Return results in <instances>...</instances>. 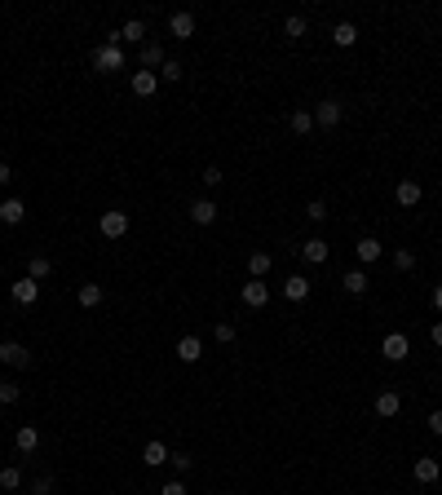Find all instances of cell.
<instances>
[{"mask_svg":"<svg viewBox=\"0 0 442 495\" xmlns=\"http://www.w3.org/2000/svg\"><path fill=\"white\" fill-rule=\"evenodd\" d=\"M93 71H102V75L124 71V49H120V40H106L102 49H93Z\"/></svg>","mask_w":442,"mask_h":495,"instance_id":"obj_1","label":"cell"},{"mask_svg":"<svg viewBox=\"0 0 442 495\" xmlns=\"http://www.w3.org/2000/svg\"><path fill=\"white\" fill-rule=\"evenodd\" d=\"M128 226H133V217H128V212H120V208H111V212H102V217H97V230H102V239H124Z\"/></svg>","mask_w":442,"mask_h":495,"instance_id":"obj_2","label":"cell"},{"mask_svg":"<svg viewBox=\"0 0 442 495\" xmlns=\"http://www.w3.org/2000/svg\"><path fill=\"white\" fill-rule=\"evenodd\" d=\"M239 301L248 310H266L270 305V283H266V279H248V283L239 288Z\"/></svg>","mask_w":442,"mask_h":495,"instance_id":"obj_3","label":"cell"},{"mask_svg":"<svg viewBox=\"0 0 442 495\" xmlns=\"http://www.w3.org/2000/svg\"><path fill=\"white\" fill-rule=\"evenodd\" d=\"M309 115H314V124H319V128H336L340 120H345V106H340L336 97H323V102L309 111Z\"/></svg>","mask_w":442,"mask_h":495,"instance_id":"obj_4","label":"cell"},{"mask_svg":"<svg viewBox=\"0 0 442 495\" xmlns=\"http://www.w3.org/2000/svg\"><path fill=\"white\" fill-rule=\"evenodd\" d=\"M0 362L5 367H31V350L18 341H0Z\"/></svg>","mask_w":442,"mask_h":495,"instance_id":"obj_5","label":"cell"},{"mask_svg":"<svg viewBox=\"0 0 442 495\" xmlns=\"http://www.w3.org/2000/svg\"><path fill=\"white\" fill-rule=\"evenodd\" d=\"M137 62H142V71H159L164 62H168V54H164L159 40H146V44L137 49Z\"/></svg>","mask_w":442,"mask_h":495,"instance_id":"obj_6","label":"cell"},{"mask_svg":"<svg viewBox=\"0 0 442 495\" xmlns=\"http://www.w3.org/2000/svg\"><path fill=\"white\" fill-rule=\"evenodd\" d=\"M394 200H398V208H416L420 200H424V190H420V181L416 177H403L398 186H394Z\"/></svg>","mask_w":442,"mask_h":495,"instance_id":"obj_7","label":"cell"},{"mask_svg":"<svg viewBox=\"0 0 442 495\" xmlns=\"http://www.w3.org/2000/svg\"><path fill=\"white\" fill-rule=\"evenodd\" d=\"M186 212H190V221H195V226H212L221 208H217V200H212V195H204V200H195Z\"/></svg>","mask_w":442,"mask_h":495,"instance_id":"obj_8","label":"cell"},{"mask_svg":"<svg viewBox=\"0 0 442 495\" xmlns=\"http://www.w3.org/2000/svg\"><path fill=\"white\" fill-rule=\"evenodd\" d=\"M381 354H385L389 362H403L407 354H412V341H407L403 332H389V336L381 341Z\"/></svg>","mask_w":442,"mask_h":495,"instance_id":"obj_9","label":"cell"},{"mask_svg":"<svg viewBox=\"0 0 442 495\" xmlns=\"http://www.w3.org/2000/svg\"><path fill=\"white\" fill-rule=\"evenodd\" d=\"M128 89H133V97H155L159 93V71H133Z\"/></svg>","mask_w":442,"mask_h":495,"instance_id":"obj_10","label":"cell"},{"mask_svg":"<svg viewBox=\"0 0 442 495\" xmlns=\"http://www.w3.org/2000/svg\"><path fill=\"white\" fill-rule=\"evenodd\" d=\"M412 473H416V482H420V487H434L438 477H442V465H438L434 456H420L416 465H412Z\"/></svg>","mask_w":442,"mask_h":495,"instance_id":"obj_11","label":"cell"},{"mask_svg":"<svg viewBox=\"0 0 442 495\" xmlns=\"http://www.w3.org/2000/svg\"><path fill=\"white\" fill-rule=\"evenodd\" d=\"M9 296H13V301H18V305H36V296H40V283H36V279H18V283H9Z\"/></svg>","mask_w":442,"mask_h":495,"instance_id":"obj_12","label":"cell"},{"mask_svg":"<svg viewBox=\"0 0 442 495\" xmlns=\"http://www.w3.org/2000/svg\"><path fill=\"white\" fill-rule=\"evenodd\" d=\"M354 252H358V261H363V266H372V261H381V257H385V243L376 239V235H363V239L354 243Z\"/></svg>","mask_w":442,"mask_h":495,"instance_id":"obj_13","label":"cell"},{"mask_svg":"<svg viewBox=\"0 0 442 495\" xmlns=\"http://www.w3.org/2000/svg\"><path fill=\"white\" fill-rule=\"evenodd\" d=\"M305 296H309V279H305V274H288V279H283V301L301 305Z\"/></svg>","mask_w":442,"mask_h":495,"instance_id":"obj_14","label":"cell"},{"mask_svg":"<svg viewBox=\"0 0 442 495\" xmlns=\"http://www.w3.org/2000/svg\"><path fill=\"white\" fill-rule=\"evenodd\" d=\"M398 411H403V398H398V389H381V393H376V416L394 420Z\"/></svg>","mask_w":442,"mask_h":495,"instance_id":"obj_15","label":"cell"},{"mask_svg":"<svg viewBox=\"0 0 442 495\" xmlns=\"http://www.w3.org/2000/svg\"><path fill=\"white\" fill-rule=\"evenodd\" d=\"M168 31H173L177 40H190V36H195V13H186V9L168 13Z\"/></svg>","mask_w":442,"mask_h":495,"instance_id":"obj_16","label":"cell"},{"mask_svg":"<svg viewBox=\"0 0 442 495\" xmlns=\"http://www.w3.org/2000/svg\"><path fill=\"white\" fill-rule=\"evenodd\" d=\"M177 358H182V362H199L204 358V341L195 332H186L182 341H177Z\"/></svg>","mask_w":442,"mask_h":495,"instance_id":"obj_17","label":"cell"},{"mask_svg":"<svg viewBox=\"0 0 442 495\" xmlns=\"http://www.w3.org/2000/svg\"><path fill=\"white\" fill-rule=\"evenodd\" d=\"M327 252H332V248H327V239H319V235L301 243V257L309 261V266H323V261H327Z\"/></svg>","mask_w":442,"mask_h":495,"instance_id":"obj_18","label":"cell"},{"mask_svg":"<svg viewBox=\"0 0 442 495\" xmlns=\"http://www.w3.org/2000/svg\"><path fill=\"white\" fill-rule=\"evenodd\" d=\"M142 460H146V469H159V465H168V447H164L159 438H151L142 447Z\"/></svg>","mask_w":442,"mask_h":495,"instance_id":"obj_19","label":"cell"},{"mask_svg":"<svg viewBox=\"0 0 442 495\" xmlns=\"http://www.w3.org/2000/svg\"><path fill=\"white\" fill-rule=\"evenodd\" d=\"M13 442H18V451H23V456H31V451L40 447V429H36V424H23L18 434H13Z\"/></svg>","mask_w":442,"mask_h":495,"instance_id":"obj_20","label":"cell"},{"mask_svg":"<svg viewBox=\"0 0 442 495\" xmlns=\"http://www.w3.org/2000/svg\"><path fill=\"white\" fill-rule=\"evenodd\" d=\"M27 217V204L23 200H0V221H5V226H18Z\"/></svg>","mask_w":442,"mask_h":495,"instance_id":"obj_21","label":"cell"},{"mask_svg":"<svg viewBox=\"0 0 442 495\" xmlns=\"http://www.w3.org/2000/svg\"><path fill=\"white\" fill-rule=\"evenodd\" d=\"M340 288H345L350 296H367V288H372V279H367L363 270H350L345 279H340Z\"/></svg>","mask_w":442,"mask_h":495,"instance_id":"obj_22","label":"cell"},{"mask_svg":"<svg viewBox=\"0 0 442 495\" xmlns=\"http://www.w3.org/2000/svg\"><path fill=\"white\" fill-rule=\"evenodd\" d=\"M120 40H128V44L142 49V44H146V23H142V18H128V23L120 27Z\"/></svg>","mask_w":442,"mask_h":495,"instance_id":"obj_23","label":"cell"},{"mask_svg":"<svg viewBox=\"0 0 442 495\" xmlns=\"http://www.w3.org/2000/svg\"><path fill=\"white\" fill-rule=\"evenodd\" d=\"M354 40H358V27H354L350 18H345V23H336V27H332V44H336V49H350Z\"/></svg>","mask_w":442,"mask_h":495,"instance_id":"obj_24","label":"cell"},{"mask_svg":"<svg viewBox=\"0 0 442 495\" xmlns=\"http://www.w3.org/2000/svg\"><path fill=\"white\" fill-rule=\"evenodd\" d=\"M288 128H292V133H297V138H309V133H314V115H309V111H292Z\"/></svg>","mask_w":442,"mask_h":495,"instance_id":"obj_25","label":"cell"},{"mask_svg":"<svg viewBox=\"0 0 442 495\" xmlns=\"http://www.w3.org/2000/svg\"><path fill=\"white\" fill-rule=\"evenodd\" d=\"M270 270H274V257H270V252H252V257H248V274H252V279H266Z\"/></svg>","mask_w":442,"mask_h":495,"instance_id":"obj_26","label":"cell"},{"mask_svg":"<svg viewBox=\"0 0 442 495\" xmlns=\"http://www.w3.org/2000/svg\"><path fill=\"white\" fill-rule=\"evenodd\" d=\"M102 305V283H80V310H97Z\"/></svg>","mask_w":442,"mask_h":495,"instance_id":"obj_27","label":"cell"},{"mask_svg":"<svg viewBox=\"0 0 442 495\" xmlns=\"http://www.w3.org/2000/svg\"><path fill=\"white\" fill-rule=\"evenodd\" d=\"M49 274H54V261H49V257H31L27 261V279H36V283H40V279H49Z\"/></svg>","mask_w":442,"mask_h":495,"instance_id":"obj_28","label":"cell"},{"mask_svg":"<svg viewBox=\"0 0 442 495\" xmlns=\"http://www.w3.org/2000/svg\"><path fill=\"white\" fill-rule=\"evenodd\" d=\"M0 487H5V491H18V487H23V469H18V465H5V469H0Z\"/></svg>","mask_w":442,"mask_h":495,"instance_id":"obj_29","label":"cell"},{"mask_svg":"<svg viewBox=\"0 0 442 495\" xmlns=\"http://www.w3.org/2000/svg\"><path fill=\"white\" fill-rule=\"evenodd\" d=\"M305 31H309V23H305V13H292V18L283 23V36H292V40H301V36H305Z\"/></svg>","mask_w":442,"mask_h":495,"instance_id":"obj_30","label":"cell"},{"mask_svg":"<svg viewBox=\"0 0 442 495\" xmlns=\"http://www.w3.org/2000/svg\"><path fill=\"white\" fill-rule=\"evenodd\" d=\"M186 75V67H182V62H177V58H168V62H164V67H159V80H168V85H177V80H182Z\"/></svg>","mask_w":442,"mask_h":495,"instance_id":"obj_31","label":"cell"},{"mask_svg":"<svg viewBox=\"0 0 442 495\" xmlns=\"http://www.w3.org/2000/svg\"><path fill=\"white\" fill-rule=\"evenodd\" d=\"M394 270H416V252H412V248H394Z\"/></svg>","mask_w":442,"mask_h":495,"instance_id":"obj_32","label":"cell"},{"mask_svg":"<svg viewBox=\"0 0 442 495\" xmlns=\"http://www.w3.org/2000/svg\"><path fill=\"white\" fill-rule=\"evenodd\" d=\"M212 336H217V345H235V323H226V319H217V327H212Z\"/></svg>","mask_w":442,"mask_h":495,"instance_id":"obj_33","label":"cell"},{"mask_svg":"<svg viewBox=\"0 0 442 495\" xmlns=\"http://www.w3.org/2000/svg\"><path fill=\"white\" fill-rule=\"evenodd\" d=\"M305 217L314 221V226H323V221H327V204H323V200H309V204H305Z\"/></svg>","mask_w":442,"mask_h":495,"instance_id":"obj_34","label":"cell"},{"mask_svg":"<svg viewBox=\"0 0 442 495\" xmlns=\"http://www.w3.org/2000/svg\"><path fill=\"white\" fill-rule=\"evenodd\" d=\"M18 398H23V389H18V385H13V381H0V403L9 407V403H18Z\"/></svg>","mask_w":442,"mask_h":495,"instance_id":"obj_35","label":"cell"},{"mask_svg":"<svg viewBox=\"0 0 442 495\" xmlns=\"http://www.w3.org/2000/svg\"><path fill=\"white\" fill-rule=\"evenodd\" d=\"M168 465H173L177 473H190V465H195V460H190L186 451H168Z\"/></svg>","mask_w":442,"mask_h":495,"instance_id":"obj_36","label":"cell"},{"mask_svg":"<svg viewBox=\"0 0 442 495\" xmlns=\"http://www.w3.org/2000/svg\"><path fill=\"white\" fill-rule=\"evenodd\" d=\"M199 181H204V186H208V190H217V186H221V169H217V164H208V169H204V177H199Z\"/></svg>","mask_w":442,"mask_h":495,"instance_id":"obj_37","label":"cell"},{"mask_svg":"<svg viewBox=\"0 0 442 495\" xmlns=\"http://www.w3.org/2000/svg\"><path fill=\"white\" fill-rule=\"evenodd\" d=\"M159 495H186V482H182V477H168V482L159 487Z\"/></svg>","mask_w":442,"mask_h":495,"instance_id":"obj_38","label":"cell"},{"mask_svg":"<svg viewBox=\"0 0 442 495\" xmlns=\"http://www.w3.org/2000/svg\"><path fill=\"white\" fill-rule=\"evenodd\" d=\"M31 495H54V477H36V482H31Z\"/></svg>","mask_w":442,"mask_h":495,"instance_id":"obj_39","label":"cell"},{"mask_svg":"<svg viewBox=\"0 0 442 495\" xmlns=\"http://www.w3.org/2000/svg\"><path fill=\"white\" fill-rule=\"evenodd\" d=\"M424 424H429V429H434V434L442 438V407H438V411H429V420H424Z\"/></svg>","mask_w":442,"mask_h":495,"instance_id":"obj_40","label":"cell"},{"mask_svg":"<svg viewBox=\"0 0 442 495\" xmlns=\"http://www.w3.org/2000/svg\"><path fill=\"white\" fill-rule=\"evenodd\" d=\"M429 341H434V345H438V350H442V319H438V323L429 327Z\"/></svg>","mask_w":442,"mask_h":495,"instance_id":"obj_41","label":"cell"},{"mask_svg":"<svg viewBox=\"0 0 442 495\" xmlns=\"http://www.w3.org/2000/svg\"><path fill=\"white\" fill-rule=\"evenodd\" d=\"M9 177H13V169H9L5 159H0V186H9Z\"/></svg>","mask_w":442,"mask_h":495,"instance_id":"obj_42","label":"cell"},{"mask_svg":"<svg viewBox=\"0 0 442 495\" xmlns=\"http://www.w3.org/2000/svg\"><path fill=\"white\" fill-rule=\"evenodd\" d=\"M429 301H434V310H438V314H442V283L434 288V296H429Z\"/></svg>","mask_w":442,"mask_h":495,"instance_id":"obj_43","label":"cell"}]
</instances>
